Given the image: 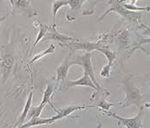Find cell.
I'll return each mask as SVG.
<instances>
[{
  "instance_id": "cell-1",
  "label": "cell",
  "mask_w": 150,
  "mask_h": 128,
  "mask_svg": "<svg viewBox=\"0 0 150 128\" xmlns=\"http://www.w3.org/2000/svg\"><path fill=\"white\" fill-rule=\"evenodd\" d=\"M106 112L108 116L115 118V119H117L119 121V125H122L123 127L127 128H142L143 127L142 125V119L144 118V109L143 107H140V111L138 112V114L133 118H123L121 117L119 115H117L116 113L108 111L104 112Z\"/></svg>"
},
{
  "instance_id": "cell-2",
  "label": "cell",
  "mask_w": 150,
  "mask_h": 128,
  "mask_svg": "<svg viewBox=\"0 0 150 128\" xmlns=\"http://www.w3.org/2000/svg\"><path fill=\"white\" fill-rule=\"evenodd\" d=\"M109 4L112 5V7H111L109 10H108L107 11L105 12V14H104L103 17H101V18L99 19V20H102L106 15H108V14L109 12H111V11H116L117 13H119V14L122 15V17L128 19L129 20H131V21H135V20L140 17V15H139L137 12H134V11H130V10L126 9V8L122 5V1H118V0H110Z\"/></svg>"
},
{
  "instance_id": "cell-3",
  "label": "cell",
  "mask_w": 150,
  "mask_h": 128,
  "mask_svg": "<svg viewBox=\"0 0 150 128\" xmlns=\"http://www.w3.org/2000/svg\"><path fill=\"white\" fill-rule=\"evenodd\" d=\"M72 63L74 64H79L82 65L83 67V71L86 72L88 73V75L90 77V79H92L93 83L95 84V85L97 87L98 91L103 90L101 88V86L99 85V84L97 83L96 77H95V73H94V69L92 66V63H91V53L88 51H86L85 54H83L82 57L77 58L75 60H72Z\"/></svg>"
},
{
  "instance_id": "cell-4",
  "label": "cell",
  "mask_w": 150,
  "mask_h": 128,
  "mask_svg": "<svg viewBox=\"0 0 150 128\" xmlns=\"http://www.w3.org/2000/svg\"><path fill=\"white\" fill-rule=\"evenodd\" d=\"M125 88H126V99L124 101L123 107H129L131 105H136L139 107L142 99L139 89L134 86L129 81H125Z\"/></svg>"
},
{
  "instance_id": "cell-5",
  "label": "cell",
  "mask_w": 150,
  "mask_h": 128,
  "mask_svg": "<svg viewBox=\"0 0 150 128\" xmlns=\"http://www.w3.org/2000/svg\"><path fill=\"white\" fill-rule=\"evenodd\" d=\"M43 40H54L57 41L59 44H64V43L75 42V41H80L78 39H75L69 36H67L64 34L59 33L56 30V25H53L52 27H50L48 31L46 32L45 36L43 37Z\"/></svg>"
},
{
  "instance_id": "cell-6",
  "label": "cell",
  "mask_w": 150,
  "mask_h": 128,
  "mask_svg": "<svg viewBox=\"0 0 150 128\" xmlns=\"http://www.w3.org/2000/svg\"><path fill=\"white\" fill-rule=\"evenodd\" d=\"M62 47H69L71 51H92L94 50H97L98 47H100L101 45H99L98 44H95V43L91 42H71L69 44H59Z\"/></svg>"
},
{
  "instance_id": "cell-7",
  "label": "cell",
  "mask_w": 150,
  "mask_h": 128,
  "mask_svg": "<svg viewBox=\"0 0 150 128\" xmlns=\"http://www.w3.org/2000/svg\"><path fill=\"white\" fill-rule=\"evenodd\" d=\"M56 120H57V116H54V117H51V118H47V119H41L39 117H38V118H32L27 123L21 125L20 127L27 128L32 127H37V126H43V125H51Z\"/></svg>"
},
{
  "instance_id": "cell-8",
  "label": "cell",
  "mask_w": 150,
  "mask_h": 128,
  "mask_svg": "<svg viewBox=\"0 0 150 128\" xmlns=\"http://www.w3.org/2000/svg\"><path fill=\"white\" fill-rule=\"evenodd\" d=\"M72 64H73V63L70 60V56H69L68 58L65 59L64 62L57 68V80L58 83L60 81L64 82L66 79L68 72H69V69Z\"/></svg>"
},
{
  "instance_id": "cell-9",
  "label": "cell",
  "mask_w": 150,
  "mask_h": 128,
  "mask_svg": "<svg viewBox=\"0 0 150 128\" xmlns=\"http://www.w3.org/2000/svg\"><path fill=\"white\" fill-rule=\"evenodd\" d=\"M67 86L68 87H72V86H88L91 87L95 90H97V87L95 85V84L93 83L92 79H90V77L88 75V73L83 71V75L81 79H77V80H74V81H68L67 82Z\"/></svg>"
},
{
  "instance_id": "cell-10",
  "label": "cell",
  "mask_w": 150,
  "mask_h": 128,
  "mask_svg": "<svg viewBox=\"0 0 150 128\" xmlns=\"http://www.w3.org/2000/svg\"><path fill=\"white\" fill-rule=\"evenodd\" d=\"M13 4L18 11L25 13L28 17H32L38 14L37 11H33L30 7L29 0H14Z\"/></svg>"
},
{
  "instance_id": "cell-11",
  "label": "cell",
  "mask_w": 150,
  "mask_h": 128,
  "mask_svg": "<svg viewBox=\"0 0 150 128\" xmlns=\"http://www.w3.org/2000/svg\"><path fill=\"white\" fill-rule=\"evenodd\" d=\"M13 64H14V59L12 56L7 54L3 57L1 67H2V72H3V77H4V82H5L6 79H8Z\"/></svg>"
},
{
  "instance_id": "cell-12",
  "label": "cell",
  "mask_w": 150,
  "mask_h": 128,
  "mask_svg": "<svg viewBox=\"0 0 150 128\" xmlns=\"http://www.w3.org/2000/svg\"><path fill=\"white\" fill-rule=\"evenodd\" d=\"M86 107H76V106H70V107H64V108H62L60 110H57V108L55 109V111L57 112V119H61L63 118H65L67 116H69V114H71L72 112H76V111H78V110H81V109H84Z\"/></svg>"
},
{
  "instance_id": "cell-13",
  "label": "cell",
  "mask_w": 150,
  "mask_h": 128,
  "mask_svg": "<svg viewBox=\"0 0 150 128\" xmlns=\"http://www.w3.org/2000/svg\"><path fill=\"white\" fill-rule=\"evenodd\" d=\"M32 99H33V92H31L30 93V95H29V97H28V99H27V101H26V103H25V106H24V108H23V112H22L21 116H20V118H19V120H18V124H17L18 127L21 126L22 124L24 122L25 119L27 118L28 112H29V111H30V107H31ZM18 126H17V127H18Z\"/></svg>"
},
{
  "instance_id": "cell-14",
  "label": "cell",
  "mask_w": 150,
  "mask_h": 128,
  "mask_svg": "<svg viewBox=\"0 0 150 128\" xmlns=\"http://www.w3.org/2000/svg\"><path fill=\"white\" fill-rule=\"evenodd\" d=\"M97 51L103 52L104 54V56L107 58L108 59V65L112 67V64L114 62V60L116 59V53L112 51L108 47H105V46H100L97 48Z\"/></svg>"
},
{
  "instance_id": "cell-15",
  "label": "cell",
  "mask_w": 150,
  "mask_h": 128,
  "mask_svg": "<svg viewBox=\"0 0 150 128\" xmlns=\"http://www.w3.org/2000/svg\"><path fill=\"white\" fill-rule=\"evenodd\" d=\"M53 94V86L50 85V84H48L44 92H43V99L40 103V106L44 107V106L46 104H50L51 107H53L54 109H56L55 107L51 104V101H50V99H51V96Z\"/></svg>"
},
{
  "instance_id": "cell-16",
  "label": "cell",
  "mask_w": 150,
  "mask_h": 128,
  "mask_svg": "<svg viewBox=\"0 0 150 128\" xmlns=\"http://www.w3.org/2000/svg\"><path fill=\"white\" fill-rule=\"evenodd\" d=\"M68 4L67 0H56L55 2H53L52 4V7H51V11H52V15H53V25H56V16L57 11L65 5Z\"/></svg>"
},
{
  "instance_id": "cell-17",
  "label": "cell",
  "mask_w": 150,
  "mask_h": 128,
  "mask_svg": "<svg viewBox=\"0 0 150 128\" xmlns=\"http://www.w3.org/2000/svg\"><path fill=\"white\" fill-rule=\"evenodd\" d=\"M55 50H56V47H55V45L54 44H50L45 51H43V52H41V53H39V54H38V55H36L30 61V64H32V63H34V62H36L37 60H38L39 59H42L43 57L44 56H46V55H48V54H51V53H54V51H55Z\"/></svg>"
},
{
  "instance_id": "cell-18",
  "label": "cell",
  "mask_w": 150,
  "mask_h": 128,
  "mask_svg": "<svg viewBox=\"0 0 150 128\" xmlns=\"http://www.w3.org/2000/svg\"><path fill=\"white\" fill-rule=\"evenodd\" d=\"M49 26L48 25H45V24H39V32L37 36V39L35 40V43H34V45H33V48L36 47V45L40 42L42 39H43V37L45 36L46 32L48 31L49 30Z\"/></svg>"
},
{
  "instance_id": "cell-19",
  "label": "cell",
  "mask_w": 150,
  "mask_h": 128,
  "mask_svg": "<svg viewBox=\"0 0 150 128\" xmlns=\"http://www.w3.org/2000/svg\"><path fill=\"white\" fill-rule=\"evenodd\" d=\"M43 107L40 106V105H39V107H30V111L28 112L27 118L30 119L32 118H38V117H39L40 114H41V112H42V111H43Z\"/></svg>"
},
{
  "instance_id": "cell-20",
  "label": "cell",
  "mask_w": 150,
  "mask_h": 128,
  "mask_svg": "<svg viewBox=\"0 0 150 128\" xmlns=\"http://www.w3.org/2000/svg\"><path fill=\"white\" fill-rule=\"evenodd\" d=\"M68 5H69L72 10H78L82 7L84 0H67Z\"/></svg>"
},
{
  "instance_id": "cell-21",
  "label": "cell",
  "mask_w": 150,
  "mask_h": 128,
  "mask_svg": "<svg viewBox=\"0 0 150 128\" xmlns=\"http://www.w3.org/2000/svg\"><path fill=\"white\" fill-rule=\"evenodd\" d=\"M115 104H113V103H108V101L105 100V99H101L97 104L96 106L100 108H102L103 110V112H108V111H110V107L115 106Z\"/></svg>"
},
{
  "instance_id": "cell-22",
  "label": "cell",
  "mask_w": 150,
  "mask_h": 128,
  "mask_svg": "<svg viewBox=\"0 0 150 128\" xmlns=\"http://www.w3.org/2000/svg\"><path fill=\"white\" fill-rule=\"evenodd\" d=\"M129 33H128L127 31H123L122 33V35H121V37L119 39V43H120L121 46L124 47V46H126L129 44Z\"/></svg>"
},
{
  "instance_id": "cell-23",
  "label": "cell",
  "mask_w": 150,
  "mask_h": 128,
  "mask_svg": "<svg viewBox=\"0 0 150 128\" xmlns=\"http://www.w3.org/2000/svg\"><path fill=\"white\" fill-rule=\"evenodd\" d=\"M110 72H111V66L109 65H104L100 72V75L103 77V78H108L110 76Z\"/></svg>"
},
{
  "instance_id": "cell-24",
  "label": "cell",
  "mask_w": 150,
  "mask_h": 128,
  "mask_svg": "<svg viewBox=\"0 0 150 128\" xmlns=\"http://www.w3.org/2000/svg\"><path fill=\"white\" fill-rule=\"evenodd\" d=\"M8 16H9V13H8V14H6V15H5V16H4V17H0V23H1V22H3L4 20H5V19H6V18H7Z\"/></svg>"
},
{
  "instance_id": "cell-25",
  "label": "cell",
  "mask_w": 150,
  "mask_h": 128,
  "mask_svg": "<svg viewBox=\"0 0 150 128\" xmlns=\"http://www.w3.org/2000/svg\"><path fill=\"white\" fill-rule=\"evenodd\" d=\"M137 0H131V4H134Z\"/></svg>"
},
{
  "instance_id": "cell-26",
  "label": "cell",
  "mask_w": 150,
  "mask_h": 128,
  "mask_svg": "<svg viewBox=\"0 0 150 128\" xmlns=\"http://www.w3.org/2000/svg\"><path fill=\"white\" fill-rule=\"evenodd\" d=\"M145 107H148V108H150V102L149 103H147V104H145Z\"/></svg>"
},
{
  "instance_id": "cell-27",
  "label": "cell",
  "mask_w": 150,
  "mask_h": 128,
  "mask_svg": "<svg viewBox=\"0 0 150 128\" xmlns=\"http://www.w3.org/2000/svg\"><path fill=\"white\" fill-rule=\"evenodd\" d=\"M84 1H88V2H93V1H95V0H84Z\"/></svg>"
}]
</instances>
